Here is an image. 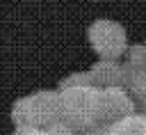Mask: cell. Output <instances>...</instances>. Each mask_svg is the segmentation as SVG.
<instances>
[{
	"label": "cell",
	"mask_w": 146,
	"mask_h": 135,
	"mask_svg": "<svg viewBox=\"0 0 146 135\" xmlns=\"http://www.w3.org/2000/svg\"><path fill=\"white\" fill-rule=\"evenodd\" d=\"M96 2H98V0H96Z\"/></svg>",
	"instance_id": "7c38bea8"
},
{
	"label": "cell",
	"mask_w": 146,
	"mask_h": 135,
	"mask_svg": "<svg viewBox=\"0 0 146 135\" xmlns=\"http://www.w3.org/2000/svg\"><path fill=\"white\" fill-rule=\"evenodd\" d=\"M123 64L125 66H146V43H135L128 46L125 55H123Z\"/></svg>",
	"instance_id": "ba28073f"
},
{
	"label": "cell",
	"mask_w": 146,
	"mask_h": 135,
	"mask_svg": "<svg viewBox=\"0 0 146 135\" xmlns=\"http://www.w3.org/2000/svg\"><path fill=\"white\" fill-rule=\"evenodd\" d=\"M137 112V105L130 96V92L119 85V87H105L98 89V105H96V121L112 126L121 121L123 117Z\"/></svg>",
	"instance_id": "277c9868"
},
{
	"label": "cell",
	"mask_w": 146,
	"mask_h": 135,
	"mask_svg": "<svg viewBox=\"0 0 146 135\" xmlns=\"http://www.w3.org/2000/svg\"><path fill=\"white\" fill-rule=\"evenodd\" d=\"M59 98H62V121H66L75 133L96 121V105H98L96 85L59 89Z\"/></svg>",
	"instance_id": "7a4b0ae2"
},
{
	"label": "cell",
	"mask_w": 146,
	"mask_h": 135,
	"mask_svg": "<svg viewBox=\"0 0 146 135\" xmlns=\"http://www.w3.org/2000/svg\"><path fill=\"white\" fill-rule=\"evenodd\" d=\"M80 85H94L89 71H75V73H68L66 78H62L59 89H66V87H80Z\"/></svg>",
	"instance_id": "9c48e42d"
},
{
	"label": "cell",
	"mask_w": 146,
	"mask_h": 135,
	"mask_svg": "<svg viewBox=\"0 0 146 135\" xmlns=\"http://www.w3.org/2000/svg\"><path fill=\"white\" fill-rule=\"evenodd\" d=\"M11 121L14 126H36L50 128L52 124L62 121V98L59 89H39L11 105Z\"/></svg>",
	"instance_id": "6da1fadb"
},
{
	"label": "cell",
	"mask_w": 146,
	"mask_h": 135,
	"mask_svg": "<svg viewBox=\"0 0 146 135\" xmlns=\"http://www.w3.org/2000/svg\"><path fill=\"white\" fill-rule=\"evenodd\" d=\"M123 87L130 92L137 112H146V66H125Z\"/></svg>",
	"instance_id": "8992f818"
},
{
	"label": "cell",
	"mask_w": 146,
	"mask_h": 135,
	"mask_svg": "<svg viewBox=\"0 0 146 135\" xmlns=\"http://www.w3.org/2000/svg\"><path fill=\"white\" fill-rule=\"evenodd\" d=\"M87 39H89L91 50L105 59H119L128 50V32L121 23L112 18L94 21L87 30Z\"/></svg>",
	"instance_id": "3957f363"
},
{
	"label": "cell",
	"mask_w": 146,
	"mask_h": 135,
	"mask_svg": "<svg viewBox=\"0 0 146 135\" xmlns=\"http://www.w3.org/2000/svg\"><path fill=\"white\" fill-rule=\"evenodd\" d=\"M89 73H91V80H94V85L98 89L119 87L125 80V64L119 62V59H105V57H100L89 69Z\"/></svg>",
	"instance_id": "5b68a950"
},
{
	"label": "cell",
	"mask_w": 146,
	"mask_h": 135,
	"mask_svg": "<svg viewBox=\"0 0 146 135\" xmlns=\"http://www.w3.org/2000/svg\"><path fill=\"white\" fill-rule=\"evenodd\" d=\"M78 135H110V126H105L100 121H94V124L84 126L82 130H78Z\"/></svg>",
	"instance_id": "30bf717a"
},
{
	"label": "cell",
	"mask_w": 146,
	"mask_h": 135,
	"mask_svg": "<svg viewBox=\"0 0 146 135\" xmlns=\"http://www.w3.org/2000/svg\"><path fill=\"white\" fill-rule=\"evenodd\" d=\"M110 135H146V112H132L112 124Z\"/></svg>",
	"instance_id": "52a82bcc"
},
{
	"label": "cell",
	"mask_w": 146,
	"mask_h": 135,
	"mask_svg": "<svg viewBox=\"0 0 146 135\" xmlns=\"http://www.w3.org/2000/svg\"><path fill=\"white\" fill-rule=\"evenodd\" d=\"M14 135H46V128H36V126H16Z\"/></svg>",
	"instance_id": "8fae6325"
}]
</instances>
